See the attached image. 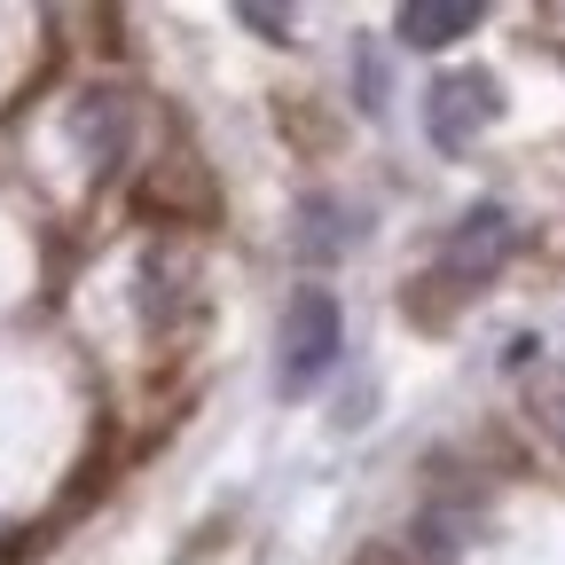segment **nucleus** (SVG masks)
Here are the masks:
<instances>
[{
    "label": "nucleus",
    "instance_id": "nucleus-1",
    "mask_svg": "<svg viewBox=\"0 0 565 565\" xmlns=\"http://www.w3.org/2000/svg\"><path fill=\"white\" fill-rule=\"evenodd\" d=\"M338 345H345V307L338 291H291V307H282V338H275V377L282 393H307L330 362H338Z\"/></svg>",
    "mask_w": 565,
    "mask_h": 565
},
{
    "label": "nucleus",
    "instance_id": "nucleus-2",
    "mask_svg": "<svg viewBox=\"0 0 565 565\" xmlns=\"http://www.w3.org/2000/svg\"><path fill=\"white\" fill-rule=\"evenodd\" d=\"M519 252V221L511 204H471L463 221L448 228V252H440V282H456V291H479V282H494L511 267Z\"/></svg>",
    "mask_w": 565,
    "mask_h": 565
},
{
    "label": "nucleus",
    "instance_id": "nucleus-3",
    "mask_svg": "<svg viewBox=\"0 0 565 565\" xmlns=\"http://www.w3.org/2000/svg\"><path fill=\"white\" fill-rule=\"evenodd\" d=\"M494 118H503V87H494V71H440L433 95H424V134H433L440 150H471Z\"/></svg>",
    "mask_w": 565,
    "mask_h": 565
},
{
    "label": "nucleus",
    "instance_id": "nucleus-4",
    "mask_svg": "<svg viewBox=\"0 0 565 565\" xmlns=\"http://www.w3.org/2000/svg\"><path fill=\"white\" fill-rule=\"evenodd\" d=\"M134 134H141V95H126V87H95V95L71 103V141H79L103 173L134 158Z\"/></svg>",
    "mask_w": 565,
    "mask_h": 565
},
{
    "label": "nucleus",
    "instance_id": "nucleus-5",
    "mask_svg": "<svg viewBox=\"0 0 565 565\" xmlns=\"http://www.w3.org/2000/svg\"><path fill=\"white\" fill-rule=\"evenodd\" d=\"M479 0H408V9L393 17V40H408V47H448V40H463V32H479Z\"/></svg>",
    "mask_w": 565,
    "mask_h": 565
},
{
    "label": "nucleus",
    "instance_id": "nucleus-6",
    "mask_svg": "<svg viewBox=\"0 0 565 565\" xmlns=\"http://www.w3.org/2000/svg\"><path fill=\"white\" fill-rule=\"evenodd\" d=\"M526 416H534V433L565 456V362H550V370L526 377Z\"/></svg>",
    "mask_w": 565,
    "mask_h": 565
},
{
    "label": "nucleus",
    "instance_id": "nucleus-7",
    "mask_svg": "<svg viewBox=\"0 0 565 565\" xmlns=\"http://www.w3.org/2000/svg\"><path fill=\"white\" fill-rule=\"evenodd\" d=\"M244 24H252V32H267L275 47H282V32H291V17H282V9H259V0H252V9H244Z\"/></svg>",
    "mask_w": 565,
    "mask_h": 565
}]
</instances>
